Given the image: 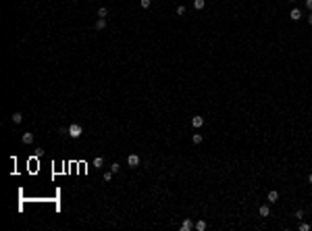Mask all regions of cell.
<instances>
[{
	"mask_svg": "<svg viewBox=\"0 0 312 231\" xmlns=\"http://www.w3.org/2000/svg\"><path fill=\"white\" fill-rule=\"evenodd\" d=\"M67 133H69L71 138H75V139H77V138H81L83 129H81V125H79V123H71V125H69V129H67Z\"/></svg>",
	"mask_w": 312,
	"mask_h": 231,
	"instance_id": "cell-1",
	"label": "cell"
},
{
	"mask_svg": "<svg viewBox=\"0 0 312 231\" xmlns=\"http://www.w3.org/2000/svg\"><path fill=\"white\" fill-rule=\"evenodd\" d=\"M202 125H204V117H200V115L192 117V127H194V129H200Z\"/></svg>",
	"mask_w": 312,
	"mask_h": 231,
	"instance_id": "cell-2",
	"label": "cell"
},
{
	"mask_svg": "<svg viewBox=\"0 0 312 231\" xmlns=\"http://www.w3.org/2000/svg\"><path fill=\"white\" fill-rule=\"evenodd\" d=\"M192 229H196V223L192 219H185L183 223H181V231H192Z\"/></svg>",
	"mask_w": 312,
	"mask_h": 231,
	"instance_id": "cell-3",
	"label": "cell"
},
{
	"mask_svg": "<svg viewBox=\"0 0 312 231\" xmlns=\"http://www.w3.org/2000/svg\"><path fill=\"white\" fill-rule=\"evenodd\" d=\"M127 164H129V167H138V164H139V156H138V154H127Z\"/></svg>",
	"mask_w": 312,
	"mask_h": 231,
	"instance_id": "cell-4",
	"label": "cell"
},
{
	"mask_svg": "<svg viewBox=\"0 0 312 231\" xmlns=\"http://www.w3.org/2000/svg\"><path fill=\"white\" fill-rule=\"evenodd\" d=\"M289 19H291V21H300V19H302V11L298 9V6H296V9H291V13H289Z\"/></svg>",
	"mask_w": 312,
	"mask_h": 231,
	"instance_id": "cell-5",
	"label": "cell"
},
{
	"mask_svg": "<svg viewBox=\"0 0 312 231\" xmlns=\"http://www.w3.org/2000/svg\"><path fill=\"white\" fill-rule=\"evenodd\" d=\"M266 200H268V202H273V204H275V202H279V192H277V189H271V192H268V196H266Z\"/></svg>",
	"mask_w": 312,
	"mask_h": 231,
	"instance_id": "cell-6",
	"label": "cell"
},
{
	"mask_svg": "<svg viewBox=\"0 0 312 231\" xmlns=\"http://www.w3.org/2000/svg\"><path fill=\"white\" fill-rule=\"evenodd\" d=\"M258 215H260V217H268V215H271V208H268V204H262V206L258 208Z\"/></svg>",
	"mask_w": 312,
	"mask_h": 231,
	"instance_id": "cell-7",
	"label": "cell"
},
{
	"mask_svg": "<svg viewBox=\"0 0 312 231\" xmlns=\"http://www.w3.org/2000/svg\"><path fill=\"white\" fill-rule=\"evenodd\" d=\"M21 142H23V144H31V142H34V133H29V131L23 133V135H21Z\"/></svg>",
	"mask_w": 312,
	"mask_h": 231,
	"instance_id": "cell-8",
	"label": "cell"
},
{
	"mask_svg": "<svg viewBox=\"0 0 312 231\" xmlns=\"http://www.w3.org/2000/svg\"><path fill=\"white\" fill-rule=\"evenodd\" d=\"M204 6H206V0H194V9L196 11H202Z\"/></svg>",
	"mask_w": 312,
	"mask_h": 231,
	"instance_id": "cell-9",
	"label": "cell"
},
{
	"mask_svg": "<svg viewBox=\"0 0 312 231\" xmlns=\"http://www.w3.org/2000/svg\"><path fill=\"white\" fill-rule=\"evenodd\" d=\"M96 29H98V31L106 29V19H98V21H96Z\"/></svg>",
	"mask_w": 312,
	"mask_h": 231,
	"instance_id": "cell-10",
	"label": "cell"
},
{
	"mask_svg": "<svg viewBox=\"0 0 312 231\" xmlns=\"http://www.w3.org/2000/svg\"><path fill=\"white\" fill-rule=\"evenodd\" d=\"M106 15H108V9H106V6L98 9V19H106Z\"/></svg>",
	"mask_w": 312,
	"mask_h": 231,
	"instance_id": "cell-11",
	"label": "cell"
},
{
	"mask_svg": "<svg viewBox=\"0 0 312 231\" xmlns=\"http://www.w3.org/2000/svg\"><path fill=\"white\" fill-rule=\"evenodd\" d=\"M202 139H204V138H202V133H194V135H192V142H194L196 146H198V144H202Z\"/></svg>",
	"mask_w": 312,
	"mask_h": 231,
	"instance_id": "cell-12",
	"label": "cell"
},
{
	"mask_svg": "<svg viewBox=\"0 0 312 231\" xmlns=\"http://www.w3.org/2000/svg\"><path fill=\"white\" fill-rule=\"evenodd\" d=\"M102 164H104V158H102V156H96V158H94V167H96V169H100Z\"/></svg>",
	"mask_w": 312,
	"mask_h": 231,
	"instance_id": "cell-13",
	"label": "cell"
},
{
	"mask_svg": "<svg viewBox=\"0 0 312 231\" xmlns=\"http://www.w3.org/2000/svg\"><path fill=\"white\" fill-rule=\"evenodd\" d=\"M23 121V115L21 113H13V123H21Z\"/></svg>",
	"mask_w": 312,
	"mask_h": 231,
	"instance_id": "cell-14",
	"label": "cell"
},
{
	"mask_svg": "<svg viewBox=\"0 0 312 231\" xmlns=\"http://www.w3.org/2000/svg\"><path fill=\"white\" fill-rule=\"evenodd\" d=\"M196 229L198 231H204V229H206V221H196Z\"/></svg>",
	"mask_w": 312,
	"mask_h": 231,
	"instance_id": "cell-15",
	"label": "cell"
},
{
	"mask_svg": "<svg viewBox=\"0 0 312 231\" xmlns=\"http://www.w3.org/2000/svg\"><path fill=\"white\" fill-rule=\"evenodd\" d=\"M110 171H113V173H119V171H121V164H119V162H113Z\"/></svg>",
	"mask_w": 312,
	"mask_h": 231,
	"instance_id": "cell-16",
	"label": "cell"
},
{
	"mask_svg": "<svg viewBox=\"0 0 312 231\" xmlns=\"http://www.w3.org/2000/svg\"><path fill=\"white\" fill-rule=\"evenodd\" d=\"M150 2H152V0H139V6H142V9H148Z\"/></svg>",
	"mask_w": 312,
	"mask_h": 231,
	"instance_id": "cell-17",
	"label": "cell"
},
{
	"mask_svg": "<svg viewBox=\"0 0 312 231\" xmlns=\"http://www.w3.org/2000/svg\"><path fill=\"white\" fill-rule=\"evenodd\" d=\"M312 229V225H308V223H300V231H308Z\"/></svg>",
	"mask_w": 312,
	"mask_h": 231,
	"instance_id": "cell-18",
	"label": "cell"
},
{
	"mask_svg": "<svg viewBox=\"0 0 312 231\" xmlns=\"http://www.w3.org/2000/svg\"><path fill=\"white\" fill-rule=\"evenodd\" d=\"M113 175H115L113 171H106V173H104V181H110V179H113Z\"/></svg>",
	"mask_w": 312,
	"mask_h": 231,
	"instance_id": "cell-19",
	"label": "cell"
},
{
	"mask_svg": "<svg viewBox=\"0 0 312 231\" xmlns=\"http://www.w3.org/2000/svg\"><path fill=\"white\" fill-rule=\"evenodd\" d=\"M293 217H296L298 221H302V219H304V210H296V215H293Z\"/></svg>",
	"mask_w": 312,
	"mask_h": 231,
	"instance_id": "cell-20",
	"label": "cell"
},
{
	"mask_svg": "<svg viewBox=\"0 0 312 231\" xmlns=\"http://www.w3.org/2000/svg\"><path fill=\"white\" fill-rule=\"evenodd\" d=\"M185 11H187V9H185L183 4H179V6H177V15H185Z\"/></svg>",
	"mask_w": 312,
	"mask_h": 231,
	"instance_id": "cell-21",
	"label": "cell"
},
{
	"mask_svg": "<svg viewBox=\"0 0 312 231\" xmlns=\"http://www.w3.org/2000/svg\"><path fill=\"white\" fill-rule=\"evenodd\" d=\"M304 4H306V9H308V11H312V0H306Z\"/></svg>",
	"mask_w": 312,
	"mask_h": 231,
	"instance_id": "cell-22",
	"label": "cell"
},
{
	"mask_svg": "<svg viewBox=\"0 0 312 231\" xmlns=\"http://www.w3.org/2000/svg\"><path fill=\"white\" fill-rule=\"evenodd\" d=\"M308 25H312V11H310V15H308Z\"/></svg>",
	"mask_w": 312,
	"mask_h": 231,
	"instance_id": "cell-23",
	"label": "cell"
},
{
	"mask_svg": "<svg viewBox=\"0 0 312 231\" xmlns=\"http://www.w3.org/2000/svg\"><path fill=\"white\" fill-rule=\"evenodd\" d=\"M308 183H312V173H310V175H308Z\"/></svg>",
	"mask_w": 312,
	"mask_h": 231,
	"instance_id": "cell-24",
	"label": "cell"
},
{
	"mask_svg": "<svg viewBox=\"0 0 312 231\" xmlns=\"http://www.w3.org/2000/svg\"><path fill=\"white\" fill-rule=\"evenodd\" d=\"M289 2H296V0H289Z\"/></svg>",
	"mask_w": 312,
	"mask_h": 231,
	"instance_id": "cell-25",
	"label": "cell"
}]
</instances>
